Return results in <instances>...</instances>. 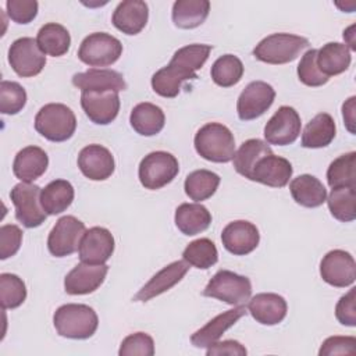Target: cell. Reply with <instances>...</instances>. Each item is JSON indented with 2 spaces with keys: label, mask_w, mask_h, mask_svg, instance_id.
Returning <instances> with one entry per match:
<instances>
[{
  "label": "cell",
  "mask_w": 356,
  "mask_h": 356,
  "mask_svg": "<svg viewBox=\"0 0 356 356\" xmlns=\"http://www.w3.org/2000/svg\"><path fill=\"white\" fill-rule=\"evenodd\" d=\"M53 324L60 337L88 339L96 332L99 318L96 312L88 305L67 303L54 312Z\"/></svg>",
  "instance_id": "6da1fadb"
},
{
  "label": "cell",
  "mask_w": 356,
  "mask_h": 356,
  "mask_svg": "<svg viewBox=\"0 0 356 356\" xmlns=\"http://www.w3.org/2000/svg\"><path fill=\"white\" fill-rule=\"evenodd\" d=\"M193 143L197 154L213 163H228L235 154L234 135L220 122L203 125L196 132Z\"/></svg>",
  "instance_id": "7a4b0ae2"
},
{
  "label": "cell",
  "mask_w": 356,
  "mask_h": 356,
  "mask_svg": "<svg viewBox=\"0 0 356 356\" xmlns=\"http://www.w3.org/2000/svg\"><path fill=\"white\" fill-rule=\"evenodd\" d=\"M309 40L292 33H273L261 39L253 49V56L267 64H286L298 58L300 51L309 46Z\"/></svg>",
  "instance_id": "3957f363"
},
{
  "label": "cell",
  "mask_w": 356,
  "mask_h": 356,
  "mask_svg": "<svg viewBox=\"0 0 356 356\" xmlns=\"http://www.w3.org/2000/svg\"><path fill=\"white\" fill-rule=\"evenodd\" d=\"M35 129L50 142H64L76 129L74 111L61 103L44 104L35 117Z\"/></svg>",
  "instance_id": "277c9868"
},
{
  "label": "cell",
  "mask_w": 356,
  "mask_h": 356,
  "mask_svg": "<svg viewBox=\"0 0 356 356\" xmlns=\"http://www.w3.org/2000/svg\"><path fill=\"white\" fill-rule=\"evenodd\" d=\"M202 295L216 298L231 306H238L250 299L252 284L245 275H239L229 270H220L209 281Z\"/></svg>",
  "instance_id": "5b68a950"
},
{
  "label": "cell",
  "mask_w": 356,
  "mask_h": 356,
  "mask_svg": "<svg viewBox=\"0 0 356 356\" xmlns=\"http://www.w3.org/2000/svg\"><path fill=\"white\" fill-rule=\"evenodd\" d=\"M179 165L175 156L168 152L157 150L146 154L139 164V181L150 191L160 189L170 184L178 174Z\"/></svg>",
  "instance_id": "8992f818"
},
{
  "label": "cell",
  "mask_w": 356,
  "mask_h": 356,
  "mask_svg": "<svg viewBox=\"0 0 356 356\" xmlns=\"http://www.w3.org/2000/svg\"><path fill=\"white\" fill-rule=\"evenodd\" d=\"M122 54V43L110 33L95 32L86 36L79 49L78 58L89 67H108Z\"/></svg>",
  "instance_id": "52a82bcc"
},
{
  "label": "cell",
  "mask_w": 356,
  "mask_h": 356,
  "mask_svg": "<svg viewBox=\"0 0 356 356\" xmlns=\"http://www.w3.org/2000/svg\"><path fill=\"white\" fill-rule=\"evenodd\" d=\"M40 192L42 189L31 182H19L10 192L15 218L26 228L42 225L47 217L40 203Z\"/></svg>",
  "instance_id": "ba28073f"
},
{
  "label": "cell",
  "mask_w": 356,
  "mask_h": 356,
  "mask_svg": "<svg viewBox=\"0 0 356 356\" xmlns=\"http://www.w3.org/2000/svg\"><path fill=\"white\" fill-rule=\"evenodd\" d=\"M8 63L18 76L31 78L40 74L46 65V56L36 39L19 38L8 49Z\"/></svg>",
  "instance_id": "9c48e42d"
},
{
  "label": "cell",
  "mask_w": 356,
  "mask_h": 356,
  "mask_svg": "<svg viewBox=\"0 0 356 356\" xmlns=\"http://www.w3.org/2000/svg\"><path fill=\"white\" fill-rule=\"evenodd\" d=\"M85 224L74 216H64L57 220L47 238L49 252L56 257H65L78 250Z\"/></svg>",
  "instance_id": "30bf717a"
},
{
  "label": "cell",
  "mask_w": 356,
  "mask_h": 356,
  "mask_svg": "<svg viewBox=\"0 0 356 356\" xmlns=\"http://www.w3.org/2000/svg\"><path fill=\"white\" fill-rule=\"evenodd\" d=\"M275 90L264 81H253L241 92L236 102L238 117L250 121L261 117L274 103Z\"/></svg>",
  "instance_id": "8fae6325"
},
{
  "label": "cell",
  "mask_w": 356,
  "mask_h": 356,
  "mask_svg": "<svg viewBox=\"0 0 356 356\" xmlns=\"http://www.w3.org/2000/svg\"><path fill=\"white\" fill-rule=\"evenodd\" d=\"M300 117L291 106H281L264 127L267 143L285 146L293 143L300 134Z\"/></svg>",
  "instance_id": "7c38bea8"
},
{
  "label": "cell",
  "mask_w": 356,
  "mask_h": 356,
  "mask_svg": "<svg viewBox=\"0 0 356 356\" xmlns=\"http://www.w3.org/2000/svg\"><path fill=\"white\" fill-rule=\"evenodd\" d=\"M81 106L86 117L97 124L107 125L120 111V97L115 90H82Z\"/></svg>",
  "instance_id": "4fadbf2b"
},
{
  "label": "cell",
  "mask_w": 356,
  "mask_h": 356,
  "mask_svg": "<svg viewBox=\"0 0 356 356\" xmlns=\"http://www.w3.org/2000/svg\"><path fill=\"white\" fill-rule=\"evenodd\" d=\"M320 275L327 284L345 288L355 282L356 263L349 252L334 249L330 250L320 263Z\"/></svg>",
  "instance_id": "5bb4252c"
},
{
  "label": "cell",
  "mask_w": 356,
  "mask_h": 356,
  "mask_svg": "<svg viewBox=\"0 0 356 356\" xmlns=\"http://www.w3.org/2000/svg\"><path fill=\"white\" fill-rule=\"evenodd\" d=\"M114 252V238L107 228L92 227L81 238L78 254L82 263L104 264Z\"/></svg>",
  "instance_id": "9a60e30c"
},
{
  "label": "cell",
  "mask_w": 356,
  "mask_h": 356,
  "mask_svg": "<svg viewBox=\"0 0 356 356\" xmlns=\"http://www.w3.org/2000/svg\"><path fill=\"white\" fill-rule=\"evenodd\" d=\"M260 241L257 227L246 220H235L227 224L221 232V242L224 248L235 254L245 256L253 252Z\"/></svg>",
  "instance_id": "2e32d148"
},
{
  "label": "cell",
  "mask_w": 356,
  "mask_h": 356,
  "mask_svg": "<svg viewBox=\"0 0 356 356\" xmlns=\"http://www.w3.org/2000/svg\"><path fill=\"white\" fill-rule=\"evenodd\" d=\"M108 273L107 264H76L64 278V289L68 295H88L95 292Z\"/></svg>",
  "instance_id": "e0dca14e"
},
{
  "label": "cell",
  "mask_w": 356,
  "mask_h": 356,
  "mask_svg": "<svg viewBox=\"0 0 356 356\" xmlns=\"http://www.w3.org/2000/svg\"><path fill=\"white\" fill-rule=\"evenodd\" d=\"M81 172L92 181H104L114 172L115 163L111 152L102 145H88L78 154Z\"/></svg>",
  "instance_id": "ac0fdd59"
},
{
  "label": "cell",
  "mask_w": 356,
  "mask_h": 356,
  "mask_svg": "<svg viewBox=\"0 0 356 356\" xmlns=\"http://www.w3.org/2000/svg\"><path fill=\"white\" fill-rule=\"evenodd\" d=\"M292 172V164L286 159L271 153L256 163L249 179L271 188H284L289 182Z\"/></svg>",
  "instance_id": "d6986e66"
},
{
  "label": "cell",
  "mask_w": 356,
  "mask_h": 356,
  "mask_svg": "<svg viewBox=\"0 0 356 356\" xmlns=\"http://www.w3.org/2000/svg\"><path fill=\"white\" fill-rule=\"evenodd\" d=\"M189 270V264L185 260H177L161 268L157 274H154L135 295L134 300L136 302H147L168 289H171L175 284H178Z\"/></svg>",
  "instance_id": "ffe728a7"
},
{
  "label": "cell",
  "mask_w": 356,
  "mask_h": 356,
  "mask_svg": "<svg viewBox=\"0 0 356 356\" xmlns=\"http://www.w3.org/2000/svg\"><path fill=\"white\" fill-rule=\"evenodd\" d=\"M246 307L243 305H238L231 310H227L214 318H211L206 325L195 331L191 337V342L196 348H209L211 343L220 339V337L231 328L239 318L246 314Z\"/></svg>",
  "instance_id": "44dd1931"
},
{
  "label": "cell",
  "mask_w": 356,
  "mask_h": 356,
  "mask_svg": "<svg viewBox=\"0 0 356 356\" xmlns=\"http://www.w3.org/2000/svg\"><path fill=\"white\" fill-rule=\"evenodd\" d=\"M248 312L263 325H275L281 323L288 312L286 300L278 293H257L248 303Z\"/></svg>",
  "instance_id": "7402d4cb"
},
{
  "label": "cell",
  "mask_w": 356,
  "mask_h": 356,
  "mask_svg": "<svg viewBox=\"0 0 356 356\" xmlns=\"http://www.w3.org/2000/svg\"><path fill=\"white\" fill-rule=\"evenodd\" d=\"M149 8L142 0L121 1L111 17L113 25L125 35L139 33L147 24Z\"/></svg>",
  "instance_id": "603a6c76"
},
{
  "label": "cell",
  "mask_w": 356,
  "mask_h": 356,
  "mask_svg": "<svg viewBox=\"0 0 356 356\" xmlns=\"http://www.w3.org/2000/svg\"><path fill=\"white\" fill-rule=\"evenodd\" d=\"M49 165L47 153L38 146L21 149L14 159L13 172L21 182H33L44 174Z\"/></svg>",
  "instance_id": "cb8c5ba5"
},
{
  "label": "cell",
  "mask_w": 356,
  "mask_h": 356,
  "mask_svg": "<svg viewBox=\"0 0 356 356\" xmlns=\"http://www.w3.org/2000/svg\"><path fill=\"white\" fill-rule=\"evenodd\" d=\"M72 83L82 90H115L121 92L127 89L124 76L107 68H90L85 72H78L72 76Z\"/></svg>",
  "instance_id": "d4e9b609"
},
{
  "label": "cell",
  "mask_w": 356,
  "mask_h": 356,
  "mask_svg": "<svg viewBox=\"0 0 356 356\" xmlns=\"http://www.w3.org/2000/svg\"><path fill=\"white\" fill-rule=\"evenodd\" d=\"M197 75L182 65L170 61L165 67L156 71L152 76L153 90L163 97H175L185 81L196 79Z\"/></svg>",
  "instance_id": "484cf974"
},
{
  "label": "cell",
  "mask_w": 356,
  "mask_h": 356,
  "mask_svg": "<svg viewBox=\"0 0 356 356\" xmlns=\"http://www.w3.org/2000/svg\"><path fill=\"white\" fill-rule=\"evenodd\" d=\"M352 61L350 50L346 44L339 42H328L317 50L316 64L320 72L330 78L345 72Z\"/></svg>",
  "instance_id": "4316f807"
},
{
  "label": "cell",
  "mask_w": 356,
  "mask_h": 356,
  "mask_svg": "<svg viewBox=\"0 0 356 356\" xmlns=\"http://www.w3.org/2000/svg\"><path fill=\"white\" fill-rule=\"evenodd\" d=\"M289 191L293 200L303 207H318L327 199V191L323 182L310 174H302L293 178L289 184Z\"/></svg>",
  "instance_id": "83f0119b"
},
{
  "label": "cell",
  "mask_w": 356,
  "mask_h": 356,
  "mask_svg": "<svg viewBox=\"0 0 356 356\" xmlns=\"http://www.w3.org/2000/svg\"><path fill=\"white\" fill-rule=\"evenodd\" d=\"M175 225L188 236L203 232L211 224L210 211L200 203H182L175 210Z\"/></svg>",
  "instance_id": "f1b7e54d"
},
{
  "label": "cell",
  "mask_w": 356,
  "mask_h": 356,
  "mask_svg": "<svg viewBox=\"0 0 356 356\" xmlns=\"http://www.w3.org/2000/svg\"><path fill=\"white\" fill-rule=\"evenodd\" d=\"M129 122L134 131H136L139 135L153 136L164 128L165 115L159 106L145 102L132 108Z\"/></svg>",
  "instance_id": "f546056e"
},
{
  "label": "cell",
  "mask_w": 356,
  "mask_h": 356,
  "mask_svg": "<svg viewBox=\"0 0 356 356\" xmlns=\"http://www.w3.org/2000/svg\"><path fill=\"white\" fill-rule=\"evenodd\" d=\"M335 122L328 113L314 115L303 129L302 146L307 149H320L328 146L335 138Z\"/></svg>",
  "instance_id": "4dcf8cb0"
},
{
  "label": "cell",
  "mask_w": 356,
  "mask_h": 356,
  "mask_svg": "<svg viewBox=\"0 0 356 356\" xmlns=\"http://www.w3.org/2000/svg\"><path fill=\"white\" fill-rule=\"evenodd\" d=\"M74 195V186L68 181L54 179L42 189L40 203L47 216H56L71 206Z\"/></svg>",
  "instance_id": "1f68e13d"
},
{
  "label": "cell",
  "mask_w": 356,
  "mask_h": 356,
  "mask_svg": "<svg viewBox=\"0 0 356 356\" xmlns=\"http://www.w3.org/2000/svg\"><path fill=\"white\" fill-rule=\"evenodd\" d=\"M209 11L207 0H177L172 6V22L181 29H193L206 21Z\"/></svg>",
  "instance_id": "d6a6232c"
},
{
  "label": "cell",
  "mask_w": 356,
  "mask_h": 356,
  "mask_svg": "<svg viewBox=\"0 0 356 356\" xmlns=\"http://www.w3.org/2000/svg\"><path fill=\"white\" fill-rule=\"evenodd\" d=\"M36 42L44 54L60 57L68 51L71 36L65 26L56 22H49L39 29Z\"/></svg>",
  "instance_id": "836d02e7"
},
{
  "label": "cell",
  "mask_w": 356,
  "mask_h": 356,
  "mask_svg": "<svg viewBox=\"0 0 356 356\" xmlns=\"http://www.w3.org/2000/svg\"><path fill=\"white\" fill-rule=\"evenodd\" d=\"M271 153H273V150L267 145V142L257 139V138L248 139L241 145V147L234 154V159H232L234 168L238 174H241L242 177L249 179L256 163L261 157L271 154Z\"/></svg>",
  "instance_id": "e575fe53"
},
{
  "label": "cell",
  "mask_w": 356,
  "mask_h": 356,
  "mask_svg": "<svg viewBox=\"0 0 356 356\" xmlns=\"http://www.w3.org/2000/svg\"><path fill=\"white\" fill-rule=\"evenodd\" d=\"M331 216L342 222H350L356 218V191L352 186L332 188L325 199Z\"/></svg>",
  "instance_id": "d590c367"
},
{
  "label": "cell",
  "mask_w": 356,
  "mask_h": 356,
  "mask_svg": "<svg viewBox=\"0 0 356 356\" xmlns=\"http://www.w3.org/2000/svg\"><path fill=\"white\" fill-rule=\"evenodd\" d=\"M220 185V177L209 170L192 171L184 184L185 193L195 202H202L211 197Z\"/></svg>",
  "instance_id": "8d00e7d4"
},
{
  "label": "cell",
  "mask_w": 356,
  "mask_h": 356,
  "mask_svg": "<svg viewBox=\"0 0 356 356\" xmlns=\"http://www.w3.org/2000/svg\"><path fill=\"white\" fill-rule=\"evenodd\" d=\"M210 75L216 85L221 88H229L242 79L243 64L236 56L224 54L213 63Z\"/></svg>",
  "instance_id": "74e56055"
},
{
  "label": "cell",
  "mask_w": 356,
  "mask_h": 356,
  "mask_svg": "<svg viewBox=\"0 0 356 356\" xmlns=\"http://www.w3.org/2000/svg\"><path fill=\"white\" fill-rule=\"evenodd\" d=\"M327 182L331 188L356 185V153L349 152L337 157L327 170Z\"/></svg>",
  "instance_id": "f35d334b"
},
{
  "label": "cell",
  "mask_w": 356,
  "mask_h": 356,
  "mask_svg": "<svg viewBox=\"0 0 356 356\" xmlns=\"http://www.w3.org/2000/svg\"><path fill=\"white\" fill-rule=\"evenodd\" d=\"M182 257L189 266L207 270L218 261V252L213 241L209 238H200L192 241L184 249Z\"/></svg>",
  "instance_id": "ab89813d"
},
{
  "label": "cell",
  "mask_w": 356,
  "mask_h": 356,
  "mask_svg": "<svg viewBox=\"0 0 356 356\" xmlns=\"http://www.w3.org/2000/svg\"><path fill=\"white\" fill-rule=\"evenodd\" d=\"M26 299V286L24 281L10 273L0 274V300L3 310L15 309Z\"/></svg>",
  "instance_id": "60d3db41"
},
{
  "label": "cell",
  "mask_w": 356,
  "mask_h": 356,
  "mask_svg": "<svg viewBox=\"0 0 356 356\" xmlns=\"http://www.w3.org/2000/svg\"><path fill=\"white\" fill-rule=\"evenodd\" d=\"M211 49H213V46H210V44H200V43L188 44V46L178 49L174 53L171 61H174V63L182 65L184 68H186L188 71L196 74V71L200 70L203 67V64L207 61Z\"/></svg>",
  "instance_id": "b9f144b4"
},
{
  "label": "cell",
  "mask_w": 356,
  "mask_h": 356,
  "mask_svg": "<svg viewBox=\"0 0 356 356\" xmlns=\"http://www.w3.org/2000/svg\"><path fill=\"white\" fill-rule=\"evenodd\" d=\"M26 104V92L13 81H1L0 83V111L3 114H18Z\"/></svg>",
  "instance_id": "7bdbcfd3"
},
{
  "label": "cell",
  "mask_w": 356,
  "mask_h": 356,
  "mask_svg": "<svg viewBox=\"0 0 356 356\" xmlns=\"http://www.w3.org/2000/svg\"><path fill=\"white\" fill-rule=\"evenodd\" d=\"M316 56H317V50L316 49H310L307 50L300 61H299V65H298V76H299V81L302 83H305L306 86H323L328 82L330 78L324 76L317 64H316Z\"/></svg>",
  "instance_id": "ee69618b"
},
{
  "label": "cell",
  "mask_w": 356,
  "mask_h": 356,
  "mask_svg": "<svg viewBox=\"0 0 356 356\" xmlns=\"http://www.w3.org/2000/svg\"><path fill=\"white\" fill-rule=\"evenodd\" d=\"M120 356H153L154 355V342L153 338L146 332H134L124 338L121 342Z\"/></svg>",
  "instance_id": "f6af8a7d"
},
{
  "label": "cell",
  "mask_w": 356,
  "mask_h": 356,
  "mask_svg": "<svg viewBox=\"0 0 356 356\" xmlns=\"http://www.w3.org/2000/svg\"><path fill=\"white\" fill-rule=\"evenodd\" d=\"M22 243V231L14 224H6L0 228V259L6 260L14 256Z\"/></svg>",
  "instance_id": "bcb514c9"
},
{
  "label": "cell",
  "mask_w": 356,
  "mask_h": 356,
  "mask_svg": "<svg viewBox=\"0 0 356 356\" xmlns=\"http://www.w3.org/2000/svg\"><path fill=\"white\" fill-rule=\"evenodd\" d=\"M7 14L17 24H29L38 15L36 0H7Z\"/></svg>",
  "instance_id": "7dc6e473"
},
{
  "label": "cell",
  "mask_w": 356,
  "mask_h": 356,
  "mask_svg": "<svg viewBox=\"0 0 356 356\" xmlns=\"http://www.w3.org/2000/svg\"><path fill=\"white\" fill-rule=\"evenodd\" d=\"M356 338L355 337H330L327 338L318 350L320 356L331 355H355Z\"/></svg>",
  "instance_id": "c3c4849f"
},
{
  "label": "cell",
  "mask_w": 356,
  "mask_h": 356,
  "mask_svg": "<svg viewBox=\"0 0 356 356\" xmlns=\"http://www.w3.org/2000/svg\"><path fill=\"white\" fill-rule=\"evenodd\" d=\"M356 288H352L346 295L341 296L335 306V317L342 325H356Z\"/></svg>",
  "instance_id": "681fc988"
},
{
  "label": "cell",
  "mask_w": 356,
  "mask_h": 356,
  "mask_svg": "<svg viewBox=\"0 0 356 356\" xmlns=\"http://www.w3.org/2000/svg\"><path fill=\"white\" fill-rule=\"evenodd\" d=\"M248 353L246 348L234 339H225V341H216L214 343H211L207 350L206 355L207 356H220V355H231V356H245Z\"/></svg>",
  "instance_id": "f907efd6"
},
{
  "label": "cell",
  "mask_w": 356,
  "mask_h": 356,
  "mask_svg": "<svg viewBox=\"0 0 356 356\" xmlns=\"http://www.w3.org/2000/svg\"><path fill=\"white\" fill-rule=\"evenodd\" d=\"M355 96H350L342 106V115L345 125L350 134H355Z\"/></svg>",
  "instance_id": "816d5d0a"
}]
</instances>
